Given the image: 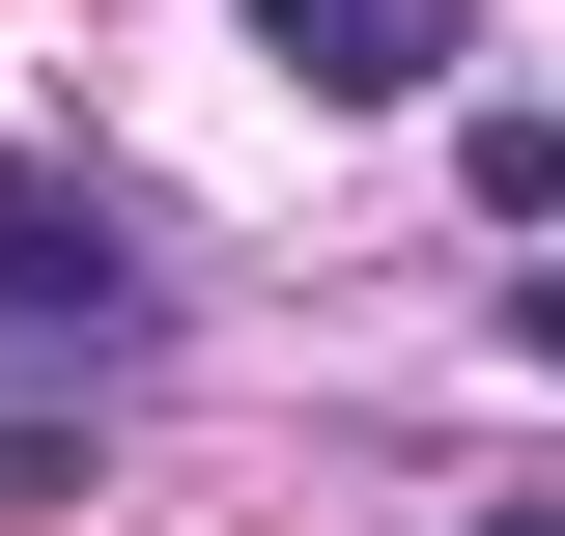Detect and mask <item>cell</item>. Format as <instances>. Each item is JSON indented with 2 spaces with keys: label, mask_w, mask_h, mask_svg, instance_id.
Listing matches in <instances>:
<instances>
[{
  "label": "cell",
  "mask_w": 565,
  "mask_h": 536,
  "mask_svg": "<svg viewBox=\"0 0 565 536\" xmlns=\"http://www.w3.org/2000/svg\"><path fill=\"white\" fill-rule=\"evenodd\" d=\"M255 57L311 85V114H424V85H452V0H255Z\"/></svg>",
  "instance_id": "obj_1"
},
{
  "label": "cell",
  "mask_w": 565,
  "mask_h": 536,
  "mask_svg": "<svg viewBox=\"0 0 565 536\" xmlns=\"http://www.w3.org/2000/svg\"><path fill=\"white\" fill-rule=\"evenodd\" d=\"M509 339H537V367H565V282H509Z\"/></svg>",
  "instance_id": "obj_3"
},
{
  "label": "cell",
  "mask_w": 565,
  "mask_h": 536,
  "mask_svg": "<svg viewBox=\"0 0 565 536\" xmlns=\"http://www.w3.org/2000/svg\"><path fill=\"white\" fill-rule=\"evenodd\" d=\"M452 170H481V226H509V255L565 226V114H452Z\"/></svg>",
  "instance_id": "obj_2"
}]
</instances>
